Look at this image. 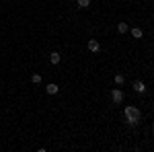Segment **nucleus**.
<instances>
[{
  "instance_id": "obj_3",
  "label": "nucleus",
  "mask_w": 154,
  "mask_h": 152,
  "mask_svg": "<svg viewBox=\"0 0 154 152\" xmlns=\"http://www.w3.org/2000/svg\"><path fill=\"white\" fill-rule=\"evenodd\" d=\"M86 47H88V51H93V54H97V51L101 49V43H99L97 39H88V43H86Z\"/></svg>"
},
{
  "instance_id": "obj_5",
  "label": "nucleus",
  "mask_w": 154,
  "mask_h": 152,
  "mask_svg": "<svg viewBox=\"0 0 154 152\" xmlns=\"http://www.w3.org/2000/svg\"><path fill=\"white\" fill-rule=\"evenodd\" d=\"M134 91L140 93V95H144V93H146V84H144L142 80H136V82H134Z\"/></svg>"
},
{
  "instance_id": "obj_2",
  "label": "nucleus",
  "mask_w": 154,
  "mask_h": 152,
  "mask_svg": "<svg viewBox=\"0 0 154 152\" xmlns=\"http://www.w3.org/2000/svg\"><path fill=\"white\" fill-rule=\"evenodd\" d=\"M111 99H113L115 105H121V103H123V93H121L119 88H113V91H111Z\"/></svg>"
},
{
  "instance_id": "obj_1",
  "label": "nucleus",
  "mask_w": 154,
  "mask_h": 152,
  "mask_svg": "<svg viewBox=\"0 0 154 152\" xmlns=\"http://www.w3.org/2000/svg\"><path fill=\"white\" fill-rule=\"evenodd\" d=\"M123 117H125V123H128V126H138L140 119H142V113H140L138 107L128 105V107H125V111H123Z\"/></svg>"
},
{
  "instance_id": "obj_9",
  "label": "nucleus",
  "mask_w": 154,
  "mask_h": 152,
  "mask_svg": "<svg viewBox=\"0 0 154 152\" xmlns=\"http://www.w3.org/2000/svg\"><path fill=\"white\" fill-rule=\"evenodd\" d=\"M128 29H130V27H128V23H119L117 25V31H119V33H128Z\"/></svg>"
},
{
  "instance_id": "obj_10",
  "label": "nucleus",
  "mask_w": 154,
  "mask_h": 152,
  "mask_svg": "<svg viewBox=\"0 0 154 152\" xmlns=\"http://www.w3.org/2000/svg\"><path fill=\"white\" fill-rule=\"evenodd\" d=\"M31 82H33V84H39V82H41V74H33V76H31Z\"/></svg>"
},
{
  "instance_id": "obj_6",
  "label": "nucleus",
  "mask_w": 154,
  "mask_h": 152,
  "mask_svg": "<svg viewBox=\"0 0 154 152\" xmlns=\"http://www.w3.org/2000/svg\"><path fill=\"white\" fill-rule=\"evenodd\" d=\"M60 60H62L60 51H51V54H49V62H51L54 66H58V64H60Z\"/></svg>"
},
{
  "instance_id": "obj_7",
  "label": "nucleus",
  "mask_w": 154,
  "mask_h": 152,
  "mask_svg": "<svg viewBox=\"0 0 154 152\" xmlns=\"http://www.w3.org/2000/svg\"><path fill=\"white\" fill-rule=\"evenodd\" d=\"M76 4H78V8H88L91 6V0H76Z\"/></svg>"
},
{
  "instance_id": "obj_4",
  "label": "nucleus",
  "mask_w": 154,
  "mask_h": 152,
  "mask_svg": "<svg viewBox=\"0 0 154 152\" xmlns=\"http://www.w3.org/2000/svg\"><path fill=\"white\" fill-rule=\"evenodd\" d=\"M45 93H48V95H58L60 93V86L56 84V82H49L48 86H45Z\"/></svg>"
},
{
  "instance_id": "obj_8",
  "label": "nucleus",
  "mask_w": 154,
  "mask_h": 152,
  "mask_svg": "<svg viewBox=\"0 0 154 152\" xmlns=\"http://www.w3.org/2000/svg\"><path fill=\"white\" fill-rule=\"evenodd\" d=\"M131 35L136 37V39H140V37H142V29H140V27H134V29H131Z\"/></svg>"
},
{
  "instance_id": "obj_11",
  "label": "nucleus",
  "mask_w": 154,
  "mask_h": 152,
  "mask_svg": "<svg viewBox=\"0 0 154 152\" xmlns=\"http://www.w3.org/2000/svg\"><path fill=\"white\" fill-rule=\"evenodd\" d=\"M123 82H125L123 74H117V76H115V84H123Z\"/></svg>"
}]
</instances>
